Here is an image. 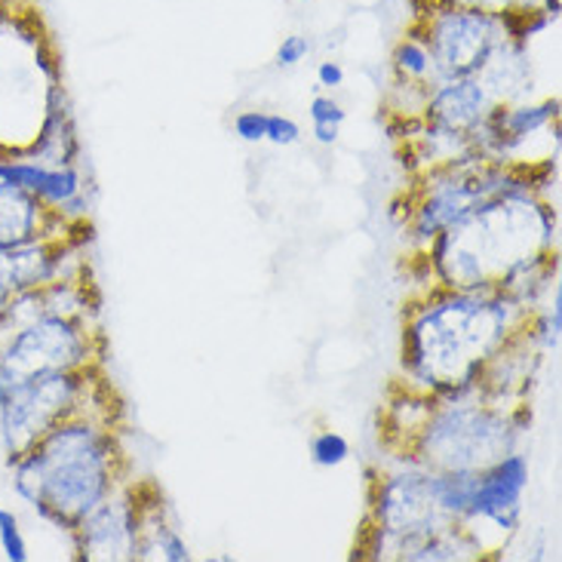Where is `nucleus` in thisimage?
<instances>
[{"label": "nucleus", "instance_id": "1", "mask_svg": "<svg viewBox=\"0 0 562 562\" xmlns=\"http://www.w3.org/2000/svg\"><path fill=\"white\" fill-rule=\"evenodd\" d=\"M526 307L498 289H446L403 329V372L442 400H473L483 391V369L519 333Z\"/></svg>", "mask_w": 562, "mask_h": 562}, {"label": "nucleus", "instance_id": "19", "mask_svg": "<svg viewBox=\"0 0 562 562\" xmlns=\"http://www.w3.org/2000/svg\"><path fill=\"white\" fill-rule=\"evenodd\" d=\"M307 53H311L307 37H302V34H289V37H283V44L277 46V65H280V68H292V65L304 61Z\"/></svg>", "mask_w": 562, "mask_h": 562}, {"label": "nucleus", "instance_id": "8", "mask_svg": "<svg viewBox=\"0 0 562 562\" xmlns=\"http://www.w3.org/2000/svg\"><path fill=\"white\" fill-rule=\"evenodd\" d=\"M456 526V519L446 517L430 488V471H406L387 476L375 495V544L372 557L381 560L387 544L400 553V560L415 544H422L430 535Z\"/></svg>", "mask_w": 562, "mask_h": 562}, {"label": "nucleus", "instance_id": "9", "mask_svg": "<svg viewBox=\"0 0 562 562\" xmlns=\"http://www.w3.org/2000/svg\"><path fill=\"white\" fill-rule=\"evenodd\" d=\"M138 522L142 514L133 495H108L71 532L80 560H136Z\"/></svg>", "mask_w": 562, "mask_h": 562}, {"label": "nucleus", "instance_id": "11", "mask_svg": "<svg viewBox=\"0 0 562 562\" xmlns=\"http://www.w3.org/2000/svg\"><path fill=\"white\" fill-rule=\"evenodd\" d=\"M495 105V99L488 90L476 80V77H449V80H437L430 87L425 105V121L440 130H452V133H471L486 121L488 108Z\"/></svg>", "mask_w": 562, "mask_h": 562}, {"label": "nucleus", "instance_id": "14", "mask_svg": "<svg viewBox=\"0 0 562 562\" xmlns=\"http://www.w3.org/2000/svg\"><path fill=\"white\" fill-rule=\"evenodd\" d=\"M394 71L400 80H409V83H437V71H434V61L427 46L418 37H406L400 41L394 49Z\"/></svg>", "mask_w": 562, "mask_h": 562}, {"label": "nucleus", "instance_id": "15", "mask_svg": "<svg viewBox=\"0 0 562 562\" xmlns=\"http://www.w3.org/2000/svg\"><path fill=\"white\" fill-rule=\"evenodd\" d=\"M311 458L319 468H338V464H345L350 458V442L341 434H335V430H323L311 442Z\"/></svg>", "mask_w": 562, "mask_h": 562}, {"label": "nucleus", "instance_id": "5", "mask_svg": "<svg viewBox=\"0 0 562 562\" xmlns=\"http://www.w3.org/2000/svg\"><path fill=\"white\" fill-rule=\"evenodd\" d=\"M90 369L75 372H44L10 384L0 391V437L7 449V464L44 437L61 418L87 412L90 400Z\"/></svg>", "mask_w": 562, "mask_h": 562}, {"label": "nucleus", "instance_id": "22", "mask_svg": "<svg viewBox=\"0 0 562 562\" xmlns=\"http://www.w3.org/2000/svg\"><path fill=\"white\" fill-rule=\"evenodd\" d=\"M317 80L319 87H341L345 83V68L338 61H319Z\"/></svg>", "mask_w": 562, "mask_h": 562}, {"label": "nucleus", "instance_id": "6", "mask_svg": "<svg viewBox=\"0 0 562 562\" xmlns=\"http://www.w3.org/2000/svg\"><path fill=\"white\" fill-rule=\"evenodd\" d=\"M415 31L422 34L418 41L430 53L437 80L476 77L492 56V49L507 37L498 13L452 7V3H437Z\"/></svg>", "mask_w": 562, "mask_h": 562}, {"label": "nucleus", "instance_id": "3", "mask_svg": "<svg viewBox=\"0 0 562 562\" xmlns=\"http://www.w3.org/2000/svg\"><path fill=\"white\" fill-rule=\"evenodd\" d=\"M117 442L105 422L87 412L61 418L29 452L15 458L13 488L25 504L61 532H75L117 488Z\"/></svg>", "mask_w": 562, "mask_h": 562}, {"label": "nucleus", "instance_id": "18", "mask_svg": "<svg viewBox=\"0 0 562 562\" xmlns=\"http://www.w3.org/2000/svg\"><path fill=\"white\" fill-rule=\"evenodd\" d=\"M265 138L268 142H274L280 148H286V145H295L299 138H302V130H299V123L292 121V117H283V114H268V130H265Z\"/></svg>", "mask_w": 562, "mask_h": 562}, {"label": "nucleus", "instance_id": "24", "mask_svg": "<svg viewBox=\"0 0 562 562\" xmlns=\"http://www.w3.org/2000/svg\"><path fill=\"white\" fill-rule=\"evenodd\" d=\"M7 15H10V3H7V0H0V25L7 22Z\"/></svg>", "mask_w": 562, "mask_h": 562}, {"label": "nucleus", "instance_id": "13", "mask_svg": "<svg viewBox=\"0 0 562 562\" xmlns=\"http://www.w3.org/2000/svg\"><path fill=\"white\" fill-rule=\"evenodd\" d=\"M53 225H68L41 200L13 182H0V249L34 237H56Z\"/></svg>", "mask_w": 562, "mask_h": 562}, {"label": "nucleus", "instance_id": "25", "mask_svg": "<svg viewBox=\"0 0 562 562\" xmlns=\"http://www.w3.org/2000/svg\"><path fill=\"white\" fill-rule=\"evenodd\" d=\"M0 154H7V148H3V145H0Z\"/></svg>", "mask_w": 562, "mask_h": 562}, {"label": "nucleus", "instance_id": "2", "mask_svg": "<svg viewBox=\"0 0 562 562\" xmlns=\"http://www.w3.org/2000/svg\"><path fill=\"white\" fill-rule=\"evenodd\" d=\"M557 240V213L538 203L526 179L473 203L430 240V274L446 289H495L517 265L548 252Z\"/></svg>", "mask_w": 562, "mask_h": 562}, {"label": "nucleus", "instance_id": "4", "mask_svg": "<svg viewBox=\"0 0 562 562\" xmlns=\"http://www.w3.org/2000/svg\"><path fill=\"white\" fill-rule=\"evenodd\" d=\"M517 437L514 415L476 400H456L437 403L412 440L425 471H483L514 452Z\"/></svg>", "mask_w": 562, "mask_h": 562}, {"label": "nucleus", "instance_id": "16", "mask_svg": "<svg viewBox=\"0 0 562 562\" xmlns=\"http://www.w3.org/2000/svg\"><path fill=\"white\" fill-rule=\"evenodd\" d=\"M0 548L10 562H29V544H25L19 517L13 510H3V507H0Z\"/></svg>", "mask_w": 562, "mask_h": 562}, {"label": "nucleus", "instance_id": "10", "mask_svg": "<svg viewBox=\"0 0 562 562\" xmlns=\"http://www.w3.org/2000/svg\"><path fill=\"white\" fill-rule=\"evenodd\" d=\"M526 486H529V461L519 452H507L495 464L480 471L476 492H473L464 519H483L504 532L517 529L519 504H522Z\"/></svg>", "mask_w": 562, "mask_h": 562}, {"label": "nucleus", "instance_id": "7", "mask_svg": "<svg viewBox=\"0 0 562 562\" xmlns=\"http://www.w3.org/2000/svg\"><path fill=\"white\" fill-rule=\"evenodd\" d=\"M92 357V333L83 319L44 314L0 348V391L44 372L90 369Z\"/></svg>", "mask_w": 562, "mask_h": 562}, {"label": "nucleus", "instance_id": "23", "mask_svg": "<svg viewBox=\"0 0 562 562\" xmlns=\"http://www.w3.org/2000/svg\"><path fill=\"white\" fill-rule=\"evenodd\" d=\"M338 130L341 126H335V123H314V138H317L319 145H335L338 142Z\"/></svg>", "mask_w": 562, "mask_h": 562}, {"label": "nucleus", "instance_id": "17", "mask_svg": "<svg viewBox=\"0 0 562 562\" xmlns=\"http://www.w3.org/2000/svg\"><path fill=\"white\" fill-rule=\"evenodd\" d=\"M265 130H268V114L265 111H240L234 117V133L244 142H249V145L265 142Z\"/></svg>", "mask_w": 562, "mask_h": 562}, {"label": "nucleus", "instance_id": "12", "mask_svg": "<svg viewBox=\"0 0 562 562\" xmlns=\"http://www.w3.org/2000/svg\"><path fill=\"white\" fill-rule=\"evenodd\" d=\"M59 244V237H34L25 244L0 249V307L10 302L15 292L41 289L53 280Z\"/></svg>", "mask_w": 562, "mask_h": 562}, {"label": "nucleus", "instance_id": "20", "mask_svg": "<svg viewBox=\"0 0 562 562\" xmlns=\"http://www.w3.org/2000/svg\"><path fill=\"white\" fill-rule=\"evenodd\" d=\"M307 111H311V121L314 123H335V126H341L345 117H348V114H345V108L338 105L333 95H317Z\"/></svg>", "mask_w": 562, "mask_h": 562}, {"label": "nucleus", "instance_id": "21", "mask_svg": "<svg viewBox=\"0 0 562 562\" xmlns=\"http://www.w3.org/2000/svg\"><path fill=\"white\" fill-rule=\"evenodd\" d=\"M437 3L473 7V10H486V13H504V10H517L519 0H437Z\"/></svg>", "mask_w": 562, "mask_h": 562}]
</instances>
